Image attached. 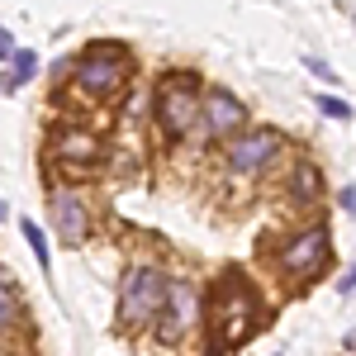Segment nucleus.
I'll return each instance as SVG.
<instances>
[{
	"label": "nucleus",
	"instance_id": "1",
	"mask_svg": "<svg viewBox=\"0 0 356 356\" xmlns=\"http://www.w3.org/2000/svg\"><path fill=\"white\" fill-rule=\"evenodd\" d=\"M261 309H257V295L247 290L238 275H228L223 280V290H214V352H233V347H243L247 337L257 332V318Z\"/></svg>",
	"mask_w": 356,
	"mask_h": 356
},
{
	"label": "nucleus",
	"instance_id": "2",
	"mask_svg": "<svg viewBox=\"0 0 356 356\" xmlns=\"http://www.w3.org/2000/svg\"><path fill=\"white\" fill-rule=\"evenodd\" d=\"M166 290H171V280L162 271L134 266V271L124 275V290H119V323L124 328L157 323V314H162V304H166Z\"/></svg>",
	"mask_w": 356,
	"mask_h": 356
},
{
	"label": "nucleus",
	"instance_id": "3",
	"mask_svg": "<svg viewBox=\"0 0 356 356\" xmlns=\"http://www.w3.org/2000/svg\"><path fill=\"white\" fill-rule=\"evenodd\" d=\"M129 81V62L119 53V43H95L90 53L76 62V86L90 100H114Z\"/></svg>",
	"mask_w": 356,
	"mask_h": 356
},
{
	"label": "nucleus",
	"instance_id": "4",
	"mask_svg": "<svg viewBox=\"0 0 356 356\" xmlns=\"http://www.w3.org/2000/svg\"><path fill=\"white\" fill-rule=\"evenodd\" d=\"M200 110H204V95L195 90L191 76H166L157 86V124H162L171 138H186L200 124Z\"/></svg>",
	"mask_w": 356,
	"mask_h": 356
},
{
	"label": "nucleus",
	"instance_id": "5",
	"mask_svg": "<svg viewBox=\"0 0 356 356\" xmlns=\"http://www.w3.org/2000/svg\"><path fill=\"white\" fill-rule=\"evenodd\" d=\"M195 318H200L195 285H186V280H171V290H166V304H162V314H157V342L176 347V342H181V337L195 328Z\"/></svg>",
	"mask_w": 356,
	"mask_h": 356
},
{
	"label": "nucleus",
	"instance_id": "6",
	"mask_svg": "<svg viewBox=\"0 0 356 356\" xmlns=\"http://www.w3.org/2000/svg\"><path fill=\"white\" fill-rule=\"evenodd\" d=\"M275 152H280V134L252 129V134H238L228 143V166H233L238 176H252V171H261V166L271 162Z\"/></svg>",
	"mask_w": 356,
	"mask_h": 356
},
{
	"label": "nucleus",
	"instance_id": "7",
	"mask_svg": "<svg viewBox=\"0 0 356 356\" xmlns=\"http://www.w3.org/2000/svg\"><path fill=\"white\" fill-rule=\"evenodd\" d=\"M323 261H328V233L323 228H309L300 238H290L285 252H280V266L285 271H300V275L323 271Z\"/></svg>",
	"mask_w": 356,
	"mask_h": 356
},
{
	"label": "nucleus",
	"instance_id": "8",
	"mask_svg": "<svg viewBox=\"0 0 356 356\" xmlns=\"http://www.w3.org/2000/svg\"><path fill=\"white\" fill-rule=\"evenodd\" d=\"M200 124H204V134L209 138H223V134H238L247 124V110L238 95H228V90H209L204 95V110H200Z\"/></svg>",
	"mask_w": 356,
	"mask_h": 356
},
{
	"label": "nucleus",
	"instance_id": "9",
	"mask_svg": "<svg viewBox=\"0 0 356 356\" xmlns=\"http://www.w3.org/2000/svg\"><path fill=\"white\" fill-rule=\"evenodd\" d=\"M53 223H57V233H62L67 243H81L86 233H90V219H86L81 195L57 191V195H53Z\"/></svg>",
	"mask_w": 356,
	"mask_h": 356
},
{
	"label": "nucleus",
	"instance_id": "10",
	"mask_svg": "<svg viewBox=\"0 0 356 356\" xmlns=\"http://www.w3.org/2000/svg\"><path fill=\"white\" fill-rule=\"evenodd\" d=\"M57 152H62L67 162H81V166L100 162V143L86 138V134H62V138H57Z\"/></svg>",
	"mask_w": 356,
	"mask_h": 356
},
{
	"label": "nucleus",
	"instance_id": "11",
	"mask_svg": "<svg viewBox=\"0 0 356 356\" xmlns=\"http://www.w3.org/2000/svg\"><path fill=\"white\" fill-rule=\"evenodd\" d=\"M38 72V53L33 48H15V67H10V76H0V90L10 95V90H19V81H29Z\"/></svg>",
	"mask_w": 356,
	"mask_h": 356
},
{
	"label": "nucleus",
	"instance_id": "12",
	"mask_svg": "<svg viewBox=\"0 0 356 356\" xmlns=\"http://www.w3.org/2000/svg\"><path fill=\"white\" fill-rule=\"evenodd\" d=\"M19 323V295L10 290V280L0 275V332H10Z\"/></svg>",
	"mask_w": 356,
	"mask_h": 356
},
{
	"label": "nucleus",
	"instance_id": "13",
	"mask_svg": "<svg viewBox=\"0 0 356 356\" xmlns=\"http://www.w3.org/2000/svg\"><path fill=\"white\" fill-rule=\"evenodd\" d=\"M290 191H295V200H314L318 195V171L309 162H295V181H290Z\"/></svg>",
	"mask_w": 356,
	"mask_h": 356
},
{
	"label": "nucleus",
	"instance_id": "14",
	"mask_svg": "<svg viewBox=\"0 0 356 356\" xmlns=\"http://www.w3.org/2000/svg\"><path fill=\"white\" fill-rule=\"evenodd\" d=\"M19 233H24L29 238V247H33V257H38V271H48V266H53V252H48V238H43V233H38V223H19Z\"/></svg>",
	"mask_w": 356,
	"mask_h": 356
},
{
	"label": "nucleus",
	"instance_id": "15",
	"mask_svg": "<svg viewBox=\"0 0 356 356\" xmlns=\"http://www.w3.org/2000/svg\"><path fill=\"white\" fill-rule=\"evenodd\" d=\"M318 110L332 114V119H347V114H352V105H347V100H332V95H318Z\"/></svg>",
	"mask_w": 356,
	"mask_h": 356
},
{
	"label": "nucleus",
	"instance_id": "16",
	"mask_svg": "<svg viewBox=\"0 0 356 356\" xmlns=\"http://www.w3.org/2000/svg\"><path fill=\"white\" fill-rule=\"evenodd\" d=\"M5 57H15V38H10V29H0V62Z\"/></svg>",
	"mask_w": 356,
	"mask_h": 356
},
{
	"label": "nucleus",
	"instance_id": "17",
	"mask_svg": "<svg viewBox=\"0 0 356 356\" xmlns=\"http://www.w3.org/2000/svg\"><path fill=\"white\" fill-rule=\"evenodd\" d=\"M337 200H342V209H347V214H356V191H342Z\"/></svg>",
	"mask_w": 356,
	"mask_h": 356
},
{
	"label": "nucleus",
	"instance_id": "18",
	"mask_svg": "<svg viewBox=\"0 0 356 356\" xmlns=\"http://www.w3.org/2000/svg\"><path fill=\"white\" fill-rule=\"evenodd\" d=\"M352 285H356V266H352L347 275H342V290H352Z\"/></svg>",
	"mask_w": 356,
	"mask_h": 356
},
{
	"label": "nucleus",
	"instance_id": "19",
	"mask_svg": "<svg viewBox=\"0 0 356 356\" xmlns=\"http://www.w3.org/2000/svg\"><path fill=\"white\" fill-rule=\"evenodd\" d=\"M5 219H10V209H5V200H0V223H5Z\"/></svg>",
	"mask_w": 356,
	"mask_h": 356
}]
</instances>
